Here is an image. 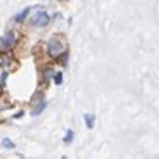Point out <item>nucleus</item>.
<instances>
[{
    "label": "nucleus",
    "mask_w": 159,
    "mask_h": 159,
    "mask_svg": "<svg viewBox=\"0 0 159 159\" xmlns=\"http://www.w3.org/2000/svg\"><path fill=\"white\" fill-rule=\"evenodd\" d=\"M47 50H48V54H50L52 57H59V56L65 54L66 45L61 38H52L50 41H48V45H47Z\"/></svg>",
    "instance_id": "f257e3e1"
},
{
    "label": "nucleus",
    "mask_w": 159,
    "mask_h": 159,
    "mask_svg": "<svg viewBox=\"0 0 159 159\" xmlns=\"http://www.w3.org/2000/svg\"><path fill=\"white\" fill-rule=\"evenodd\" d=\"M50 22V16L45 13L43 9H39L36 15L30 18V25H34V27H45V25H48Z\"/></svg>",
    "instance_id": "f03ea898"
},
{
    "label": "nucleus",
    "mask_w": 159,
    "mask_h": 159,
    "mask_svg": "<svg viewBox=\"0 0 159 159\" xmlns=\"http://www.w3.org/2000/svg\"><path fill=\"white\" fill-rule=\"evenodd\" d=\"M16 43V34H15V30H7L6 34H4V38H2V48L4 50H11L13 47H15Z\"/></svg>",
    "instance_id": "7ed1b4c3"
},
{
    "label": "nucleus",
    "mask_w": 159,
    "mask_h": 159,
    "mask_svg": "<svg viewBox=\"0 0 159 159\" xmlns=\"http://www.w3.org/2000/svg\"><path fill=\"white\" fill-rule=\"evenodd\" d=\"M84 122H86V127L91 130L93 125H95V116L91 115V113H86V115H84Z\"/></svg>",
    "instance_id": "20e7f679"
},
{
    "label": "nucleus",
    "mask_w": 159,
    "mask_h": 159,
    "mask_svg": "<svg viewBox=\"0 0 159 159\" xmlns=\"http://www.w3.org/2000/svg\"><path fill=\"white\" fill-rule=\"evenodd\" d=\"M45 107H47V102H39V106H36V107L32 109V111H30V115H32V116H38V115H41Z\"/></svg>",
    "instance_id": "39448f33"
},
{
    "label": "nucleus",
    "mask_w": 159,
    "mask_h": 159,
    "mask_svg": "<svg viewBox=\"0 0 159 159\" xmlns=\"http://www.w3.org/2000/svg\"><path fill=\"white\" fill-rule=\"evenodd\" d=\"M29 13H30V7H25L22 11V13H18V15H16V22H23V20H25V18H27V16H29Z\"/></svg>",
    "instance_id": "423d86ee"
},
{
    "label": "nucleus",
    "mask_w": 159,
    "mask_h": 159,
    "mask_svg": "<svg viewBox=\"0 0 159 159\" xmlns=\"http://www.w3.org/2000/svg\"><path fill=\"white\" fill-rule=\"evenodd\" d=\"M2 147H4V148H9V150H13V148H15V141L9 139V138H4V139H2Z\"/></svg>",
    "instance_id": "0eeeda50"
},
{
    "label": "nucleus",
    "mask_w": 159,
    "mask_h": 159,
    "mask_svg": "<svg viewBox=\"0 0 159 159\" xmlns=\"http://www.w3.org/2000/svg\"><path fill=\"white\" fill-rule=\"evenodd\" d=\"M54 75H56V73H54V68H45V70H43V79L45 80L54 79Z\"/></svg>",
    "instance_id": "6e6552de"
},
{
    "label": "nucleus",
    "mask_w": 159,
    "mask_h": 159,
    "mask_svg": "<svg viewBox=\"0 0 159 159\" xmlns=\"http://www.w3.org/2000/svg\"><path fill=\"white\" fill-rule=\"evenodd\" d=\"M63 141H65L66 145L72 143V141H73V130H66V134H65V138H63Z\"/></svg>",
    "instance_id": "1a4fd4ad"
},
{
    "label": "nucleus",
    "mask_w": 159,
    "mask_h": 159,
    "mask_svg": "<svg viewBox=\"0 0 159 159\" xmlns=\"http://www.w3.org/2000/svg\"><path fill=\"white\" fill-rule=\"evenodd\" d=\"M54 82H56V84H61V82H63V73H56V79H54Z\"/></svg>",
    "instance_id": "9d476101"
}]
</instances>
